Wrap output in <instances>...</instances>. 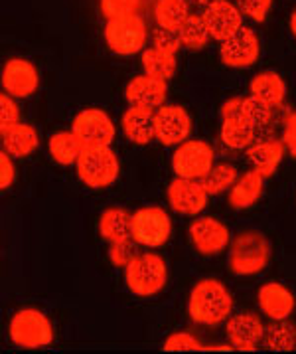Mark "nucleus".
Listing matches in <instances>:
<instances>
[{
	"label": "nucleus",
	"instance_id": "f257e3e1",
	"mask_svg": "<svg viewBox=\"0 0 296 354\" xmlns=\"http://www.w3.org/2000/svg\"><path fill=\"white\" fill-rule=\"evenodd\" d=\"M231 311L233 297L221 281L201 279L194 285L188 301V313L194 323L206 326L221 325L231 317Z\"/></svg>",
	"mask_w": 296,
	"mask_h": 354
},
{
	"label": "nucleus",
	"instance_id": "f03ea898",
	"mask_svg": "<svg viewBox=\"0 0 296 354\" xmlns=\"http://www.w3.org/2000/svg\"><path fill=\"white\" fill-rule=\"evenodd\" d=\"M270 255L273 248L265 234L243 230L229 243V270L241 277L257 275L267 268Z\"/></svg>",
	"mask_w": 296,
	"mask_h": 354
},
{
	"label": "nucleus",
	"instance_id": "7ed1b4c3",
	"mask_svg": "<svg viewBox=\"0 0 296 354\" xmlns=\"http://www.w3.org/2000/svg\"><path fill=\"white\" fill-rule=\"evenodd\" d=\"M168 270L160 255L139 254L125 268V283L139 297H152L164 289Z\"/></svg>",
	"mask_w": 296,
	"mask_h": 354
},
{
	"label": "nucleus",
	"instance_id": "20e7f679",
	"mask_svg": "<svg viewBox=\"0 0 296 354\" xmlns=\"http://www.w3.org/2000/svg\"><path fill=\"white\" fill-rule=\"evenodd\" d=\"M75 167L79 180L91 188L111 186L119 176V158L111 147H83Z\"/></svg>",
	"mask_w": 296,
	"mask_h": 354
},
{
	"label": "nucleus",
	"instance_id": "39448f33",
	"mask_svg": "<svg viewBox=\"0 0 296 354\" xmlns=\"http://www.w3.org/2000/svg\"><path fill=\"white\" fill-rule=\"evenodd\" d=\"M148 38L146 22L141 16L127 15L113 18L105 26L107 46L119 56H135L139 54Z\"/></svg>",
	"mask_w": 296,
	"mask_h": 354
},
{
	"label": "nucleus",
	"instance_id": "423d86ee",
	"mask_svg": "<svg viewBox=\"0 0 296 354\" xmlns=\"http://www.w3.org/2000/svg\"><path fill=\"white\" fill-rule=\"evenodd\" d=\"M10 340L22 348H42L54 340L50 319L36 309H22L12 317L8 326Z\"/></svg>",
	"mask_w": 296,
	"mask_h": 354
},
{
	"label": "nucleus",
	"instance_id": "0eeeda50",
	"mask_svg": "<svg viewBox=\"0 0 296 354\" xmlns=\"http://www.w3.org/2000/svg\"><path fill=\"white\" fill-rule=\"evenodd\" d=\"M213 160L215 153L212 147L208 142L192 139L178 145L176 153L172 155V169L180 178L201 180L213 169Z\"/></svg>",
	"mask_w": 296,
	"mask_h": 354
},
{
	"label": "nucleus",
	"instance_id": "6e6552de",
	"mask_svg": "<svg viewBox=\"0 0 296 354\" xmlns=\"http://www.w3.org/2000/svg\"><path fill=\"white\" fill-rule=\"evenodd\" d=\"M172 232L170 216L162 208H141L132 214V240L139 245L160 248L164 245Z\"/></svg>",
	"mask_w": 296,
	"mask_h": 354
},
{
	"label": "nucleus",
	"instance_id": "1a4fd4ad",
	"mask_svg": "<svg viewBox=\"0 0 296 354\" xmlns=\"http://www.w3.org/2000/svg\"><path fill=\"white\" fill-rule=\"evenodd\" d=\"M71 131L83 147H111L117 135L113 121L103 109H83L75 115Z\"/></svg>",
	"mask_w": 296,
	"mask_h": 354
},
{
	"label": "nucleus",
	"instance_id": "9d476101",
	"mask_svg": "<svg viewBox=\"0 0 296 354\" xmlns=\"http://www.w3.org/2000/svg\"><path fill=\"white\" fill-rule=\"evenodd\" d=\"M188 234H190V240L197 252L201 255H208V257L226 252L231 243L229 227L213 216H201V218L194 220L190 224Z\"/></svg>",
	"mask_w": 296,
	"mask_h": 354
},
{
	"label": "nucleus",
	"instance_id": "9b49d317",
	"mask_svg": "<svg viewBox=\"0 0 296 354\" xmlns=\"http://www.w3.org/2000/svg\"><path fill=\"white\" fill-rule=\"evenodd\" d=\"M156 141L164 147H176L188 141L192 133V117L182 105H162L155 113Z\"/></svg>",
	"mask_w": 296,
	"mask_h": 354
},
{
	"label": "nucleus",
	"instance_id": "f8f14e48",
	"mask_svg": "<svg viewBox=\"0 0 296 354\" xmlns=\"http://www.w3.org/2000/svg\"><path fill=\"white\" fill-rule=\"evenodd\" d=\"M259 52H261V44L257 34L251 28L243 26L229 40L221 42L219 57L227 68L243 70V68H251L259 59Z\"/></svg>",
	"mask_w": 296,
	"mask_h": 354
},
{
	"label": "nucleus",
	"instance_id": "ddd939ff",
	"mask_svg": "<svg viewBox=\"0 0 296 354\" xmlns=\"http://www.w3.org/2000/svg\"><path fill=\"white\" fill-rule=\"evenodd\" d=\"M201 18L208 26L210 36L217 42H226L243 28V15L237 8V4L229 0H217L210 6H206Z\"/></svg>",
	"mask_w": 296,
	"mask_h": 354
},
{
	"label": "nucleus",
	"instance_id": "4468645a",
	"mask_svg": "<svg viewBox=\"0 0 296 354\" xmlns=\"http://www.w3.org/2000/svg\"><path fill=\"white\" fill-rule=\"evenodd\" d=\"M208 192L199 180L174 178L168 186V202L174 212L182 216H197L208 206Z\"/></svg>",
	"mask_w": 296,
	"mask_h": 354
},
{
	"label": "nucleus",
	"instance_id": "2eb2a0df",
	"mask_svg": "<svg viewBox=\"0 0 296 354\" xmlns=\"http://www.w3.org/2000/svg\"><path fill=\"white\" fill-rule=\"evenodd\" d=\"M265 328L263 321L255 313H237L227 319V339L233 348L237 351H257V346L265 339Z\"/></svg>",
	"mask_w": 296,
	"mask_h": 354
},
{
	"label": "nucleus",
	"instance_id": "dca6fc26",
	"mask_svg": "<svg viewBox=\"0 0 296 354\" xmlns=\"http://www.w3.org/2000/svg\"><path fill=\"white\" fill-rule=\"evenodd\" d=\"M38 70L34 68V64H30L28 59L22 57H12L4 64L2 70V87L6 93H10L12 97L24 100L36 93L38 89Z\"/></svg>",
	"mask_w": 296,
	"mask_h": 354
},
{
	"label": "nucleus",
	"instance_id": "f3484780",
	"mask_svg": "<svg viewBox=\"0 0 296 354\" xmlns=\"http://www.w3.org/2000/svg\"><path fill=\"white\" fill-rule=\"evenodd\" d=\"M166 93H168V87L166 82L162 80H156L152 75H137L128 82L127 89H125V97L130 105H137V107H146V109H160L162 105H166Z\"/></svg>",
	"mask_w": 296,
	"mask_h": 354
},
{
	"label": "nucleus",
	"instance_id": "a211bd4d",
	"mask_svg": "<svg viewBox=\"0 0 296 354\" xmlns=\"http://www.w3.org/2000/svg\"><path fill=\"white\" fill-rule=\"evenodd\" d=\"M259 307L265 317L270 321H284L288 319L295 311V295L290 293V289H286L282 283L270 281L263 285L257 293Z\"/></svg>",
	"mask_w": 296,
	"mask_h": 354
},
{
	"label": "nucleus",
	"instance_id": "6ab92c4d",
	"mask_svg": "<svg viewBox=\"0 0 296 354\" xmlns=\"http://www.w3.org/2000/svg\"><path fill=\"white\" fill-rule=\"evenodd\" d=\"M155 113L152 109L130 105L121 117V127L128 141L137 145H148L156 139Z\"/></svg>",
	"mask_w": 296,
	"mask_h": 354
},
{
	"label": "nucleus",
	"instance_id": "aec40b11",
	"mask_svg": "<svg viewBox=\"0 0 296 354\" xmlns=\"http://www.w3.org/2000/svg\"><path fill=\"white\" fill-rule=\"evenodd\" d=\"M284 142L279 139H267V141L253 142L247 149V160L251 165V169L261 172L265 178H270L279 165H281L282 156H284Z\"/></svg>",
	"mask_w": 296,
	"mask_h": 354
},
{
	"label": "nucleus",
	"instance_id": "412c9836",
	"mask_svg": "<svg viewBox=\"0 0 296 354\" xmlns=\"http://www.w3.org/2000/svg\"><path fill=\"white\" fill-rule=\"evenodd\" d=\"M265 176L257 170H249L243 176L237 178V183L233 185V188L229 190V204L235 210H247L255 206L265 190Z\"/></svg>",
	"mask_w": 296,
	"mask_h": 354
},
{
	"label": "nucleus",
	"instance_id": "4be33fe9",
	"mask_svg": "<svg viewBox=\"0 0 296 354\" xmlns=\"http://www.w3.org/2000/svg\"><path fill=\"white\" fill-rule=\"evenodd\" d=\"M0 133H2L4 151L14 158H24V156L32 155L40 145V137H38L36 129L30 127L26 123H16L12 127L0 129Z\"/></svg>",
	"mask_w": 296,
	"mask_h": 354
},
{
	"label": "nucleus",
	"instance_id": "5701e85b",
	"mask_svg": "<svg viewBox=\"0 0 296 354\" xmlns=\"http://www.w3.org/2000/svg\"><path fill=\"white\" fill-rule=\"evenodd\" d=\"M99 234L107 243L132 240V216L123 208H109L99 220Z\"/></svg>",
	"mask_w": 296,
	"mask_h": 354
},
{
	"label": "nucleus",
	"instance_id": "b1692460",
	"mask_svg": "<svg viewBox=\"0 0 296 354\" xmlns=\"http://www.w3.org/2000/svg\"><path fill=\"white\" fill-rule=\"evenodd\" d=\"M249 91L257 100L265 101L273 107H281L286 97V84L277 71H261L251 80Z\"/></svg>",
	"mask_w": 296,
	"mask_h": 354
},
{
	"label": "nucleus",
	"instance_id": "393cba45",
	"mask_svg": "<svg viewBox=\"0 0 296 354\" xmlns=\"http://www.w3.org/2000/svg\"><path fill=\"white\" fill-rule=\"evenodd\" d=\"M253 129L243 117H224L221 129H219V139L231 151H247L255 142Z\"/></svg>",
	"mask_w": 296,
	"mask_h": 354
},
{
	"label": "nucleus",
	"instance_id": "a878e982",
	"mask_svg": "<svg viewBox=\"0 0 296 354\" xmlns=\"http://www.w3.org/2000/svg\"><path fill=\"white\" fill-rule=\"evenodd\" d=\"M48 149H50V155L56 160L57 165H63V167H70V165H75L77 158L83 151V145L79 142V139L75 137L73 131H61V133H56L50 137V142H48Z\"/></svg>",
	"mask_w": 296,
	"mask_h": 354
},
{
	"label": "nucleus",
	"instance_id": "bb28decb",
	"mask_svg": "<svg viewBox=\"0 0 296 354\" xmlns=\"http://www.w3.org/2000/svg\"><path fill=\"white\" fill-rule=\"evenodd\" d=\"M142 70L146 75H152L156 80H162L166 82L170 80L174 73H176V56L174 54H168V52H162L158 48H148L144 50V54L141 57Z\"/></svg>",
	"mask_w": 296,
	"mask_h": 354
},
{
	"label": "nucleus",
	"instance_id": "cd10ccee",
	"mask_svg": "<svg viewBox=\"0 0 296 354\" xmlns=\"http://www.w3.org/2000/svg\"><path fill=\"white\" fill-rule=\"evenodd\" d=\"M265 346L273 353H290L296 348V326L284 321H273L265 328Z\"/></svg>",
	"mask_w": 296,
	"mask_h": 354
},
{
	"label": "nucleus",
	"instance_id": "c85d7f7f",
	"mask_svg": "<svg viewBox=\"0 0 296 354\" xmlns=\"http://www.w3.org/2000/svg\"><path fill=\"white\" fill-rule=\"evenodd\" d=\"M188 16L190 10L186 0H156L155 18L160 28L178 32Z\"/></svg>",
	"mask_w": 296,
	"mask_h": 354
},
{
	"label": "nucleus",
	"instance_id": "c756f323",
	"mask_svg": "<svg viewBox=\"0 0 296 354\" xmlns=\"http://www.w3.org/2000/svg\"><path fill=\"white\" fill-rule=\"evenodd\" d=\"M237 178H239L237 169L233 165L224 162V165H213V169L199 183L210 196H219L224 192H229L233 185L237 183Z\"/></svg>",
	"mask_w": 296,
	"mask_h": 354
},
{
	"label": "nucleus",
	"instance_id": "7c9ffc66",
	"mask_svg": "<svg viewBox=\"0 0 296 354\" xmlns=\"http://www.w3.org/2000/svg\"><path fill=\"white\" fill-rule=\"evenodd\" d=\"M178 36H180V40H182V46L186 48H190V50H201V48H206V44L210 42V32H208V26H206V22H204V18L201 15H190L186 20H184V24L178 28Z\"/></svg>",
	"mask_w": 296,
	"mask_h": 354
},
{
	"label": "nucleus",
	"instance_id": "2f4dec72",
	"mask_svg": "<svg viewBox=\"0 0 296 354\" xmlns=\"http://www.w3.org/2000/svg\"><path fill=\"white\" fill-rule=\"evenodd\" d=\"M277 107L268 105L265 101L257 100L253 95L241 100V117L253 129H265L273 121V113Z\"/></svg>",
	"mask_w": 296,
	"mask_h": 354
},
{
	"label": "nucleus",
	"instance_id": "473e14b6",
	"mask_svg": "<svg viewBox=\"0 0 296 354\" xmlns=\"http://www.w3.org/2000/svg\"><path fill=\"white\" fill-rule=\"evenodd\" d=\"M141 0H101V12L107 20H113L119 16L137 15Z\"/></svg>",
	"mask_w": 296,
	"mask_h": 354
},
{
	"label": "nucleus",
	"instance_id": "72a5a7b5",
	"mask_svg": "<svg viewBox=\"0 0 296 354\" xmlns=\"http://www.w3.org/2000/svg\"><path fill=\"white\" fill-rule=\"evenodd\" d=\"M137 255H139V252H137V241L135 240L109 243V259L117 268H127Z\"/></svg>",
	"mask_w": 296,
	"mask_h": 354
},
{
	"label": "nucleus",
	"instance_id": "f704fd0d",
	"mask_svg": "<svg viewBox=\"0 0 296 354\" xmlns=\"http://www.w3.org/2000/svg\"><path fill=\"white\" fill-rule=\"evenodd\" d=\"M241 15L251 18L253 22H265L273 8V0H235Z\"/></svg>",
	"mask_w": 296,
	"mask_h": 354
},
{
	"label": "nucleus",
	"instance_id": "c9c22d12",
	"mask_svg": "<svg viewBox=\"0 0 296 354\" xmlns=\"http://www.w3.org/2000/svg\"><path fill=\"white\" fill-rule=\"evenodd\" d=\"M201 348L204 346L199 344V340L190 333H174L164 342L166 353H188V351H201Z\"/></svg>",
	"mask_w": 296,
	"mask_h": 354
},
{
	"label": "nucleus",
	"instance_id": "e433bc0d",
	"mask_svg": "<svg viewBox=\"0 0 296 354\" xmlns=\"http://www.w3.org/2000/svg\"><path fill=\"white\" fill-rule=\"evenodd\" d=\"M152 46L162 50V52H168V54H178L180 46H182V40L178 36V32H172V30L166 28H158L152 32Z\"/></svg>",
	"mask_w": 296,
	"mask_h": 354
},
{
	"label": "nucleus",
	"instance_id": "4c0bfd02",
	"mask_svg": "<svg viewBox=\"0 0 296 354\" xmlns=\"http://www.w3.org/2000/svg\"><path fill=\"white\" fill-rule=\"evenodd\" d=\"M20 123V109L10 93L0 95V129L12 127Z\"/></svg>",
	"mask_w": 296,
	"mask_h": 354
},
{
	"label": "nucleus",
	"instance_id": "58836bf2",
	"mask_svg": "<svg viewBox=\"0 0 296 354\" xmlns=\"http://www.w3.org/2000/svg\"><path fill=\"white\" fill-rule=\"evenodd\" d=\"M282 142L286 153L296 158V111H288L282 123Z\"/></svg>",
	"mask_w": 296,
	"mask_h": 354
},
{
	"label": "nucleus",
	"instance_id": "ea45409f",
	"mask_svg": "<svg viewBox=\"0 0 296 354\" xmlns=\"http://www.w3.org/2000/svg\"><path fill=\"white\" fill-rule=\"evenodd\" d=\"M14 156H10L6 151L0 153V188L6 190L8 186H12L16 178L14 172V162H12Z\"/></svg>",
	"mask_w": 296,
	"mask_h": 354
},
{
	"label": "nucleus",
	"instance_id": "a19ab883",
	"mask_svg": "<svg viewBox=\"0 0 296 354\" xmlns=\"http://www.w3.org/2000/svg\"><path fill=\"white\" fill-rule=\"evenodd\" d=\"M194 4H197V6H210V4H213V2H217V0H192Z\"/></svg>",
	"mask_w": 296,
	"mask_h": 354
},
{
	"label": "nucleus",
	"instance_id": "79ce46f5",
	"mask_svg": "<svg viewBox=\"0 0 296 354\" xmlns=\"http://www.w3.org/2000/svg\"><path fill=\"white\" fill-rule=\"evenodd\" d=\"M290 32H293V36L296 38V10L290 15Z\"/></svg>",
	"mask_w": 296,
	"mask_h": 354
}]
</instances>
